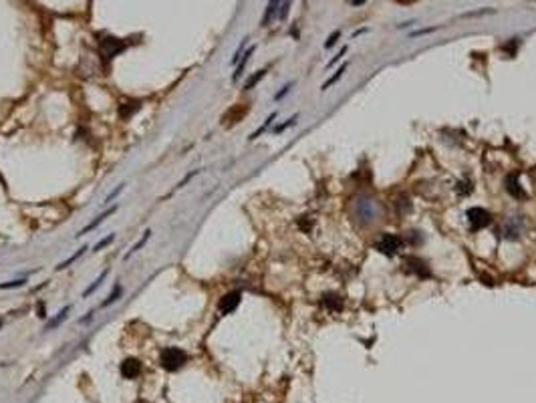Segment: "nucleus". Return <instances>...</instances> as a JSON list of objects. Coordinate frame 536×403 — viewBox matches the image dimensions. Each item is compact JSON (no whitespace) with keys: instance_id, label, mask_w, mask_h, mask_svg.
Listing matches in <instances>:
<instances>
[{"instance_id":"obj_10","label":"nucleus","mask_w":536,"mask_h":403,"mask_svg":"<svg viewBox=\"0 0 536 403\" xmlns=\"http://www.w3.org/2000/svg\"><path fill=\"white\" fill-rule=\"evenodd\" d=\"M506 191H508L512 198H516V200H524L526 198V191L522 189V186L518 182V176H516V174H510L506 178Z\"/></svg>"},{"instance_id":"obj_18","label":"nucleus","mask_w":536,"mask_h":403,"mask_svg":"<svg viewBox=\"0 0 536 403\" xmlns=\"http://www.w3.org/2000/svg\"><path fill=\"white\" fill-rule=\"evenodd\" d=\"M264 75H266V69H260V71H256L250 79H248L246 83H244V91H250V89H254L262 79H264Z\"/></svg>"},{"instance_id":"obj_8","label":"nucleus","mask_w":536,"mask_h":403,"mask_svg":"<svg viewBox=\"0 0 536 403\" xmlns=\"http://www.w3.org/2000/svg\"><path fill=\"white\" fill-rule=\"evenodd\" d=\"M405 270L407 272H413L417 276H429V268H428V262L421 260L417 256H407L405 258Z\"/></svg>"},{"instance_id":"obj_24","label":"nucleus","mask_w":536,"mask_h":403,"mask_svg":"<svg viewBox=\"0 0 536 403\" xmlns=\"http://www.w3.org/2000/svg\"><path fill=\"white\" fill-rule=\"evenodd\" d=\"M345 69H347V65H343V67H339V69H337V73H335V75L331 77V79H329V81H324L321 89H322V91H327V89H329L331 85H335V83H337V81L341 79V77H343V73H345Z\"/></svg>"},{"instance_id":"obj_7","label":"nucleus","mask_w":536,"mask_h":403,"mask_svg":"<svg viewBox=\"0 0 536 403\" xmlns=\"http://www.w3.org/2000/svg\"><path fill=\"white\" fill-rule=\"evenodd\" d=\"M141 371H143V367H141V361L139 359L129 357V359H125L121 363V375L125 379H137L141 375Z\"/></svg>"},{"instance_id":"obj_35","label":"nucleus","mask_w":536,"mask_h":403,"mask_svg":"<svg viewBox=\"0 0 536 403\" xmlns=\"http://www.w3.org/2000/svg\"><path fill=\"white\" fill-rule=\"evenodd\" d=\"M345 53H347V47H343V49H341V51H339V54H337V56H335V59H333V61H331V63H329V67H333V65H335V63H337V61H339V59H341V56H343V54H345Z\"/></svg>"},{"instance_id":"obj_38","label":"nucleus","mask_w":536,"mask_h":403,"mask_svg":"<svg viewBox=\"0 0 536 403\" xmlns=\"http://www.w3.org/2000/svg\"><path fill=\"white\" fill-rule=\"evenodd\" d=\"M135 403H149V401H145V399H139V401H135Z\"/></svg>"},{"instance_id":"obj_9","label":"nucleus","mask_w":536,"mask_h":403,"mask_svg":"<svg viewBox=\"0 0 536 403\" xmlns=\"http://www.w3.org/2000/svg\"><path fill=\"white\" fill-rule=\"evenodd\" d=\"M115 212H117V206H111V208H107L103 214H99V216L95 218L93 222H89V224H87L83 230H79V232H77V238H79V236H85V234H89L91 230H95V228H99V226H101V224H103V222H105V220H107L111 214H115Z\"/></svg>"},{"instance_id":"obj_32","label":"nucleus","mask_w":536,"mask_h":403,"mask_svg":"<svg viewBox=\"0 0 536 403\" xmlns=\"http://www.w3.org/2000/svg\"><path fill=\"white\" fill-rule=\"evenodd\" d=\"M295 123H296V115H295V117H291V119H289V121H286V123H282V125H278V127H276L274 131H276V133H280V131H284L286 127H291V125H295Z\"/></svg>"},{"instance_id":"obj_6","label":"nucleus","mask_w":536,"mask_h":403,"mask_svg":"<svg viewBox=\"0 0 536 403\" xmlns=\"http://www.w3.org/2000/svg\"><path fill=\"white\" fill-rule=\"evenodd\" d=\"M125 43L119 41V38H115V36H105L103 41H101V53L103 56H107V59H113V56H117L119 53L125 51Z\"/></svg>"},{"instance_id":"obj_2","label":"nucleus","mask_w":536,"mask_h":403,"mask_svg":"<svg viewBox=\"0 0 536 403\" xmlns=\"http://www.w3.org/2000/svg\"><path fill=\"white\" fill-rule=\"evenodd\" d=\"M160 363L165 371H178L188 363V353L180 347H165L160 353Z\"/></svg>"},{"instance_id":"obj_40","label":"nucleus","mask_w":536,"mask_h":403,"mask_svg":"<svg viewBox=\"0 0 536 403\" xmlns=\"http://www.w3.org/2000/svg\"><path fill=\"white\" fill-rule=\"evenodd\" d=\"M304 2H306V0H304Z\"/></svg>"},{"instance_id":"obj_11","label":"nucleus","mask_w":536,"mask_h":403,"mask_svg":"<svg viewBox=\"0 0 536 403\" xmlns=\"http://www.w3.org/2000/svg\"><path fill=\"white\" fill-rule=\"evenodd\" d=\"M248 113V105H236V107H232L230 109L224 117H222V123H226V125H234V123H238L244 115Z\"/></svg>"},{"instance_id":"obj_13","label":"nucleus","mask_w":536,"mask_h":403,"mask_svg":"<svg viewBox=\"0 0 536 403\" xmlns=\"http://www.w3.org/2000/svg\"><path fill=\"white\" fill-rule=\"evenodd\" d=\"M280 2H282V0H268L266 10H264V16H262V27H268V25H270L272 18H274V16H278Z\"/></svg>"},{"instance_id":"obj_1","label":"nucleus","mask_w":536,"mask_h":403,"mask_svg":"<svg viewBox=\"0 0 536 403\" xmlns=\"http://www.w3.org/2000/svg\"><path fill=\"white\" fill-rule=\"evenodd\" d=\"M355 210H357V216H359L361 224H371V222L379 220L381 214H383L381 204L377 200H373V198H359L355 202Z\"/></svg>"},{"instance_id":"obj_15","label":"nucleus","mask_w":536,"mask_h":403,"mask_svg":"<svg viewBox=\"0 0 536 403\" xmlns=\"http://www.w3.org/2000/svg\"><path fill=\"white\" fill-rule=\"evenodd\" d=\"M69 313H71V304H67L65 309H61V311L56 313L53 319H49V321H47V324H45V331H53V329H56V327H59V324H61L63 321H67Z\"/></svg>"},{"instance_id":"obj_39","label":"nucleus","mask_w":536,"mask_h":403,"mask_svg":"<svg viewBox=\"0 0 536 403\" xmlns=\"http://www.w3.org/2000/svg\"><path fill=\"white\" fill-rule=\"evenodd\" d=\"M0 329H2V321H0Z\"/></svg>"},{"instance_id":"obj_21","label":"nucleus","mask_w":536,"mask_h":403,"mask_svg":"<svg viewBox=\"0 0 536 403\" xmlns=\"http://www.w3.org/2000/svg\"><path fill=\"white\" fill-rule=\"evenodd\" d=\"M504 236L506 238H518L520 236V224H514V220H510L508 224H506V228H504Z\"/></svg>"},{"instance_id":"obj_36","label":"nucleus","mask_w":536,"mask_h":403,"mask_svg":"<svg viewBox=\"0 0 536 403\" xmlns=\"http://www.w3.org/2000/svg\"><path fill=\"white\" fill-rule=\"evenodd\" d=\"M93 315H95V311H89V313H87V315H85V317H83V319H81L79 322H87V321H89V319H91Z\"/></svg>"},{"instance_id":"obj_16","label":"nucleus","mask_w":536,"mask_h":403,"mask_svg":"<svg viewBox=\"0 0 536 403\" xmlns=\"http://www.w3.org/2000/svg\"><path fill=\"white\" fill-rule=\"evenodd\" d=\"M149 238H151V230H145V232H143V236H141V238H139V240H137L135 244L131 246V250L123 254V262H127V260H129V258H131L133 254H137V252L141 250V248H143V246L147 244V240H149Z\"/></svg>"},{"instance_id":"obj_25","label":"nucleus","mask_w":536,"mask_h":403,"mask_svg":"<svg viewBox=\"0 0 536 403\" xmlns=\"http://www.w3.org/2000/svg\"><path fill=\"white\" fill-rule=\"evenodd\" d=\"M27 284V278H16V280H8L0 284V291H10V289H21V286Z\"/></svg>"},{"instance_id":"obj_33","label":"nucleus","mask_w":536,"mask_h":403,"mask_svg":"<svg viewBox=\"0 0 536 403\" xmlns=\"http://www.w3.org/2000/svg\"><path fill=\"white\" fill-rule=\"evenodd\" d=\"M291 89H293V83H289V85H284V87H282V91L274 95V99H276V101H278V99H282V97H284V95H286V93H289Z\"/></svg>"},{"instance_id":"obj_26","label":"nucleus","mask_w":536,"mask_h":403,"mask_svg":"<svg viewBox=\"0 0 536 403\" xmlns=\"http://www.w3.org/2000/svg\"><path fill=\"white\" fill-rule=\"evenodd\" d=\"M291 4H293V0H282V2H280V10H278V18H280V21H286L289 10H291Z\"/></svg>"},{"instance_id":"obj_23","label":"nucleus","mask_w":536,"mask_h":403,"mask_svg":"<svg viewBox=\"0 0 536 403\" xmlns=\"http://www.w3.org/2000/svg\"><path fill=\"white\" fill-rule=\"evenodd\" d=\"M121 295H123V289H121V284H115L113 286V293L103 300V304L101 306H109V304H113L115 300H119L121 298Z\"/></svg>"},{"instance_id":"obj_5","label":"nucleus","mask_w":536,"mask_h":403,"mask_svg":"<svg viewBox=\"0 0 536 403\" xmlns=\"http://www.w3.org/2000/svg\"><path fill=\"white\" fill-rule=\"evenodd\" d=\"M242 300V293L240 291H232V293H228L220 298L218 302V313L220 315H230V313H234L238 309V304Z\"/></svg>"},{"instance_id":"obj_34","label":"nucleus","mask_w":536,"mask_h":403,"mask_svg":"<svg viewBox=\"0 0 536 403\" xmlns=\"http://www.w3.org/2000/svg\"><path fill=\"white\" fill-rule=\"evenodd\" d=\"M36 313H38V317H41V319H45V317H47L45 302H43V300H38V304H36Z\"/></svg>"},{"instance_id":"obj_14","label":"nucleus","mask_w":536,"mask_h":403,"mask_svg":"<svg viewBox=\"0 0 536 403\" xmlns=\"http://www.w3.org/2000/svg\"><path fill=\"white\" fill-rule=\"evenodd\" d=\"M254 51H256V47L252 45V47H248V49L244 51V54L240 56V61H238V65H236V71H234V75H232V79H234V81H238V79H240V75L244 73V69H246L248 61H250V56L254 54Z\"/></svg>"},{"instance_id":"obj_27","label":"nucleus","mask_w":536,"mask_h":403,"mask_svg":"<svg viewBox=\"0 0 536 403\" xmlns=\"http://www.w3.org/2000/svg\"><path fill=\"white\" fill-rule=\"evenodd\" d=\"M113 240H115V234H109V236H105V238H101V240H99L97 244H95V246H93V250H95V252H99V250H103V248H105V246H109V244H111Z\"/></svg>"},{"instance_id":"obj_3","label":"nucleus","mask_w":536,"mask_h":403,"mask_svg":"<svg viewBox=\"0 0 536 403\" xmlns=\"http://www.w3.org/2000/svg\"><path fill=\"white\" fill-rule=\"evenodd\" d=\"M401 244H403V240H401L397 234H383V236L375 242V248H377L381 254L393 256V254H397V250L401 248Z\"/></svg>"},{"instance_id":"obj_17","label":"nucleus","mask_w":536,"mask_h":403,"mask_svg":"<svg viewBox=\"0 0 536 403\" xmlns=\"http://www.w3.org/2000/svg\"><path fill=\"white\" fill-rule=\"evenodd\" d=\"M87 250H89V248H87V246H83V248H79V250H77L75 254H71V256H69L67 260H63V262H61L59 266H56V270H65V268H69V266H71L73 262H77V260H79V258H81V256H83V254H85Z\"/></svg>"},{"instance_id":"obj_19","label":"nucleus","mask_w":536,"mask_h":403,"mask_svg":"<svg viewBox=\"0 0 536 403\" xmlns=\"http://www.w3.org/2000/svg\"><path fill=\"white\" fill-rule=\"evenodd\" d=\"M105 278H107V270H103V272H101V274L97 276V280H95V282H91V284H89V289H85V293H83V298L91 296V295H93V293L97 291L99 286L103 284V280H105Z\"/></svg>"},{"instance_id":"obj_4","label":"nucleus","mask_w":536,"mask_h":403,"mask_svg":"<svg viewBox=\"0 0 536 403\" xmlns=\"http://www.w3.org/2000/svg\"><path fill=\"white\" fill-rule=\"evenodd\" d=\"M468 222H470V228L474 230V232H478V230L486 228L492 222V216H490V212H486L484 208H470L468 210Z\"/></svg>"},{"instance_id":"obj_37","label":"nucleus","mask_w":536,"mask_h":403,"mask_svg":"<svg viewBox=\"0 0 536 403\" xmlns=\"http://www.w3.org/2000/svg\"><path fill=\"white\" fill-rule=\"evenodd\" d=\"M363 2H365V0H351V4H353V6H357V4H363Z\"/></svg>"},{"instance_id":"obj_20","label":"nucleus","mask_w":536,"mask_h":403,"mask_svg":"<svg viewBox=\"0 0 536 403\" xmlns=\"http://www.w3.org/2000/svg\"><path fill=\"white\" fill-rule=\"evenodd\" d=\"M274 119H276V113H272V115H268V119H266V121H264V123H262V125H260V127H258V129H256V131L252 133V135H250V137H248V139H250V141H254L256 137H260V135H262V133H264V131H266L268 127H270V125H272V121H274Z\"/></svg>"},{"instance_id":"obj_30","label":"nucleus","mask_w":536,"mask_h":403,"mask_svg":"<svg viewBox=\"0 0 536 403\" xmlns=\"http://www.w3.org/2000/svg\"><path fill=\"white\" fill-rule=\"evenodd\" d=\"M198 174H200V169H196V171H189V174H188V176H186V178H184V180H182V182H180V184L174 188V191H176V189H180V188H184V186H186V184H188L191 178H196Z\"/></svg>"},{"instance_id":"obj_22","label":"nucleus","mask_w":536,"mask_h":403,"mask_svg":"<svg viewBox=\"0 0 536 403\" xmlns=\"http://www.w3.org/2000/svg\"><path fill=\"white\" fill-rule=\"evenodd\" d=\"M324 306H327L329 311H339L341 309V298L337 295H324Z\"/></svg>"},{"instance_id":"obj_29","label":"nucleus","mask_w":536,"mask_h":403,"mask_svg":"<svg viewBox=\"0 0 536 403\" xmlns=\"http://www.w3.org/2000/svg\"><path fill=\"white\" fill-rule=\"evenodd\" d=\"M123 186H125V184H119V186H117V188H115V189H113V191H111V194H109V196H107V198H105V204H111V202H113V200H115V198H117V196H119V194H121V189H123Z\"/></svg>"},{"instance_id":"obj_12","label":"nucleus","mask_w":536,"mask_h":403,"mask_svg":"<svg viewBox=\"0 0 536 403\" xmlns=\"http://www.w3.org/2000/svg\"><path fill=\"white\" fill-rule=\"evenodd\" d=\"M139 109H141V103H139V101H131V99H129V101H123V103L119 105V117H121L123 121H127V119H131Z\"/></svg>"},{"instance_id":"obj_28","label":"nucleus","mask_w":536,"mask_h":403,"mask_svg":"<svg viewBox=\"0 0 536 403\" xmlns=\"http://www.w3.org/2000/svg\"><path fill=\"white\" fill-rule=\"evenodd\" d=\"M248 41H250V38H244V41L240 43V47L236 49V53H234V56H232V65H234V67L238 65V61H240V56L244 54V49H246V45H248Z\"/></svg>"},{"instance_id":"obj_31","label":"nucleus","mask_w":536,"mask_h":403,"mask_svg":"<svg viewBox=\"0 0 536 403\" xmlns=\"http://www.w3.org/2000/svg\"><path fill=\"white\" fill-rule=\"evenodd\" d=\"M339 36H341V32H339V30H335V32H333V34L327 38V41H324V49H331V47L337 43V38H339Z\"/></svg>"}]
</instances>
